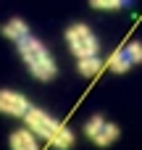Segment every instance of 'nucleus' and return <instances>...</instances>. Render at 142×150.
<instances>
[{
	"label": "nucleus",
	"mask_w": 142,
	"mask_h": 150,
	"mask_svg": "<svg viewBox=\"0 0 142 150\" xmlns=\"http://www.w3.org/2000/svg\"><path fill=\"white\" fill-rule=\"evenodd\" d=\"M16 47H18V55L24 58V63H26V69H29V74H32L34 79H40V82H53V79H55L58 66H55L50 50H47L37 37L26 34L24 40L16 42Z\"/></svg>",
	"instance_id": "f257e3e1"
},
{
	"label": "nucleus",
	"mask_w": 142,
	"mask_h": 150,
	"mask_svg": "<svg viewBox=\"0 0 142 150\" xmlns=\"http://www.w3.org/2000/svg\"><path fill=\"white\" fill-rule=\"evenodd\" d=\"M24 121H26V127L37 134V137H42L45 142H50L53 148L58 150H69L74 145V132L69 129V127H63L61 121H55L50 113H45L42 108H29V113L24 116Z\"/></svg>",
	"instance_id": "f03ea898"
},
{
	"label": "nucleus",
	"mask_w": 142,
	"mask_h": 150,
	"mask_svg": "<svg viewBox=\"0 0 142 150\" xmlns=\"http://www.w3.org/2000/svg\"><path fill=\"white\" fill-rule=\"evenodd\" d=\"M66 42L76 58H90V55H97V50H100V42L87 24H71L66 29Z\"/></svg>",
	"instance_id": "7ed1b4c3"
},
{
	"label": "nucleus",
	"mask_w": 142,
	"mask_h": 150,
	"mask_svg": "<svg viewBox=\"0 0 142 150\" xmlns=\"http://www.w3.org/2000/svg\"><path fill=\"white\" fill-rule=\"evenodd\" d=\"M29 100L21 95V92H13V90H0V113H8V116H18L24 119L29 113Z\"/></svg>",
	"instance_id": "20e7f679"
},
{
	"label": "nucleus",
	"mask_w": 142,
	"mask_h": 150,
	"mask_svg": "<svg viewBox=\"0 0 142 150\" xmlns=\"http://www.w3.org/2000/svg\"><path fill=\"white\" fill-rule=\"evenodd\" d=\"M8 145H11V150H40L32 129H16V132L11 134Z\"/></svg>",
	"instance_id": "39448f33"
},
{
	"label": "nucleus",
	"mask_w": 142,
	"mask_h": 150,
	"mask_svg": "<svg viewBox=\"0 0 142 150\" xmlns=\"http://www.w3.org/2000/svg\"><path fill=\"white\" fill-rule=\"evenodd\" d=\"M0 32H3V37H8V40L18 42V40H24V37L29 34V26H26V21H24V18H11Z\"/></svg>",
	"instance_id": "423d86ee"
},
{
	"label": "nucleus",
	"mask_w": 142,
	"mask_h": 150,
	"mask_svg": "<svg viewBox=\"0 0 142 150\" xmlns=\"http://www.w3.org/2000/svg\"><path fill=\"white\" fill-rule=\"evenodd\" d=\"M116 140H119V127H116V124H108V121H105L103 129L92 137V142H95L97 148H108V145H113Z\"/></svg>",
	"instance_id": "0eeeda50"
},
{
	"label": "nucleus",
	"mask_w": 142,
	"mask_h": 150,
	"mask_svg": "<svg viewBox=\"0 0 142 150\" xmlns=\"http://www.w3.org/2000/svg\"><path fill=\"white\" fill-rule=\"evenodd\" d=\"M129 66H134V63H132V58H129L126 47L116 50V53L111 55V61H108V69H111V71H116V74H124V71H129Z\"/></svg>",
	"instance_id": "6e6552de"
},
{
	"label": "nucleus",
	"mask_w": 142,
	"mask_h": 150,
	"mask_svg": "<svg viewBox=\"0 0 142 150\" xmlns=\"http://www.w3.org/2000/svg\"><path fill=\"white\" fill-rule=\"evenodd\" d=\"M100 69H103V61H100L97 55H90V58H79V74H82V76H95Z\"/></svg>",
	"instance_id": "1a4fd4ad"
},
{
	"label": "nucleus",
	"mask_w": 142,
	"mask_h": 150,
	"mask_svg": "<svg viewBox=\"0 0 142 150\" xmlns=\"http://www.w3.org/2000/svg\"><path fill=\"white\" fill-rule=\"evenodd\" d=\"M90 5L97 11H119V8H129L132 0H90Z\"/></svg>",
	"instance_id": "9d476101"
},
{
	"label": "nucleus",
	"mask_w": 142,
	"mask_h": 150,
	"mask_svg": "<svg viewBox=\"0 0 142 150\" xmlns=\"http://www.w3.org/2000/svg\"><path fill=\"white\" fill-rule=\"evenodd\" d=\"M103 124H105V119H103V116H92V119H90V121L84 124V134H87V137L92 140V137H95V134H97V132L103 129Z\"/></svg>",
	"instance_id": "9b49d317"
},
{
	"label": "nucleus",
	"mask_w": 142,
	"mask_h": 150,
	"mask_svg": "<svg viewBox=\"0 0 142 150\" xmlns=\"http://www.w3.org/2000/svg\"><path fill=\"white\" fill-rule=\"evenodd\" d=\"M126 53H129L132 63H142V42H129L126 45Z\"/></svg>",
	"instance_id": "f8f14e48"
}]
</instances>
